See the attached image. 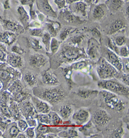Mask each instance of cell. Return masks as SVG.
<instances>
[{"mask_svg":"<svg viewBox=\"0 0 129 138\" xmlns=\"http://www.w3.org/2000/svg\"><path fill=\"white\" fill-rule=\"evenodd\" d=\"M36 97L45 100V102L51 104H56L62 101L65 97V92L62 89L58 88H48V89H37L34 90Z\"/></svg>","mask_w":129,"mask_h":138,"instance_id":"cell-1","label":"cell"},{"mask_svg":"<svg viewBox=\"0 0 129 138\" xmlns=\"http://www.w3.org/2000/svg\"><path fill=\"white\" fill-rule=\"evenodd\" d=\"M98 87L102 89L121 96L129 97V87L114 79H108L100 81Z\"/></svg>","mask_w":129,"mask_h":138,"instance_id":"cell-2","label":"cell"},{"mask_svg":"<svg viewBox=\"0 0 129 138\" xmlns=\"http://www.w3.org/2000/svg\"><path fill=\"white\" fill-rule=\"evenodd\" d=\"M101 93L104 98L106 104L109 108L117 111H121L124 110L125 104L116 94L107 90H103Z\"/></svg>","mask_w":129,"mask_h":138,"instance_id":"cell-3","label":"cell"},{"mask_svg":"<svg viewBox=\"0 0 129 138\" xmlns=\"http://www.w3.org/2000/svg\"><path fill=\"white\" fill-rule=\"evenodd\" d=\"M97 73L102 80L112 79L118 75V71L105 59L102 60L101 64L98 66Z\"/></svg>","mask_w":129,"mask_h":138,"instance_id":"cell-4","label":"cell"},{"mask_svg":"<svg viewBox=\"0 0 129 138\" xmlns=\"http://www.w3.org/2000/svg\"><path fill=\"white\" fill-rule=\"evenodd\" d=\"M111 119V115L107 113V111L103 110H99L95 111L92 116V121L94 123L100 126L107 124Z\"/></svg>","mask_w":129,"mask_h":138,"instance_id":"cell-5","label":"cell"},{"mask_svg":"<svg viewBox=\"0 0 129 138\" xmlns=\"http://www.w3.org/2000/svg\"><path fill=\"white\" fill-rule=\"evenodd\" d=\"M90 117V113L87 110L81 108L75 111L72 115V121L75 124L78 126H83L86 124Z\"/></svg>","mask_w":129,"mask_h":138,"instance_id":"cell-6","label":"cell"},{"mask_svg":"<svg viewBox=\"0 0 129 138\" xmlns=\"http://www.w3.org/2000/svg\"><path fill=\"white\" fill-rule=\"evenodd\" d=\"M19 108L23 115L26 118V119L34 118L37 115V112L36 111L33 104L30 101L20 102V105Z\"/></svg>","mask_w":129,"mask_h":138,"instance_id":"cell-7","label":"cell"},{"mask_svg":"<svg viewBox=\"0 0 129 138\" xmlns=\"http://www.w3.org/2000/svg\"><path fill=\"white\" fill-rule=\"evenodd\" d=\"M106 58L107 62L113 66L118 71H121L123 69V64L118 55L116 54L112 50L107 49L106 52Z\"/></svg>","mask_w":129,"mask_h":138,"instance_id":"cell-8","label":"cell"},{"mask_svg":"<svg viewBox=\"0 0 129 138\" xmlns=\"http://www.w3.org/2000/svg\"><path fill=\"white\" fill-rule=\"evenodd\" d=\"M32 102L36 111L38 113H48L50 111V106L48 102L37 97L36 96L31 97Z\"/></svg>","mask_w":129,"mask_h":138,"instance_id":"cell-9","label":"cell"},{"mask_svg":"<svg viewBox=\"0 0 129 138\" xmlns=\"http://www.w3.org/2000/svg\"><path fill=\"white\" fill-rule=\"evenodd\" d=\"M81 55H83V53L81 52V50L73 47L65 48L63 51V57L69 60L78 59Z\"/></svg>","mask_w":129,"mask_h":138,"instance_id":"cell-10","label":"cell"},{"mask_svg":"<svg viewBox=\"0 0 129 138\" xmlns=\"http://www.w3.org/2000/svg\"><path fill=\"white\" fill-rule=\"evenodd\" d=\"M69 9L72 13L76 14L78 15H81L82 16H86L87 5L81 1L70 4Z\"/></svg>","mask_w":129,"mask_h":138,"instance_id":"cell-11","label":"cell"},{"mask_svg":"<svg viewBox=\"0 0 129 138\" xmlns=\"http://www.w3.org/2000/svg\"><path fill=\"white\" fill-rule=\"evenodd\" d=\"M47 59L45 56L40 54L32 55L29 60L30 65L34 68H40L45 66L47 63Z\"/></svg>","mask_w":129,"mask_h":138,"instance_id":"cell-12","label":"cell"},{"mask_svg":"<svg viewBox=\"0 0 129 138\" xmlns=\"http://www.w3.org/2000/svg\"><path fill=\"white\" fill-rule=\"evenodd\" d=\"M100 44L98 43L96 39L90 38L88 43V49L87 54L91 58H96L98 55V49H99Z\"/></svg>","mask_w":129,"mask_h":138,"instance_id":"cell-13","label":"cell"},{"mask_svg":"<svg viewBox=\"0 0 129 138\" xmlns=\"http://www.w3.org/2000/svg\"><path fill=\"white\" fill-rule=\"evenodd\" d=\"M35 132H36V137H46V134L51 133L54 131L52 130L49 125L39 122V124L36 126Z\"/></svg>","mask_w":129,"mask_h":138,"instance_id":"cell-14","label":"cell"},{"mask_svg":"<svg viewBox=\"0 0 129 138\" xmlns=\"http://www.w3.org/2000/svg\"><path fill=\"white\" fill-rule=\"evenodd\" d=\"M107 7L105 5L100 4V5H96L92 12L93 18L97 20H101L103 18L105 17V14L107 13Z\"/></svg>","mask_w":129,"mask_h":138,"instance_id":"cell-15","label":"cell"},{"mask_svg":"<svg viewBox=\"0 0 129 138\" xmlns=\"http://www.w3.org/2000/svg\"><path fill=\"white\" fill-rule=\"evenodd\" d=\"M42 82L48 86H58L59 84V80L55 75L50 72H45L42 76Z\"/></svg>","mask_w":129,"mask_h":138,"instance_id":"cell-16","label":"cell"},{"mask_svg":"<svg viewBox=\"0 0 129 138\" xmlns=\"http://www.w3.org/2000/svg\"><path fill=\"white\" fill-rule=\"evenodd\" d=\"M99 93L97 90H92L89 89H79L77 92V95L79 97L84 99H93L96 97Z\"/></svg>","mask_w":129,"mask_h":138,"instance_id":"cell-17","label":"cell"},{"mask_svg":"<svg viewBox=\"0 0 129 138\" xmlns=\"http://www.w3.org/2000/svg\"><path fill=\"white\" fill-rule=\"evenodd\" d=\"M7 63L12 67L16 68H21L23 66L22 59L19 56L16 55H10L7 57Z\"/></svg>","mask_w":129,"mask_h":138,"instance_id":"cell-18","label":"cell"},{"mask_svg":"<svg viewBox=\"0 0 129 138\" xmlns=\"http://www.w3.org/2000/svg\"><path fill=\"white\" fill-rule=\"evenodd\" d=\"M106 6L112 12H116L123 4L122 0H106Z\"/></svg>","mask_w":129,"mask_h":138,"instance_id":"cell-19","label":"cell"},{"mask_svg":"<svg viewBox=\"0 0 129 138\" xmlns=\"http://www.w3.org/2000/svg\"><path fill=\"white\" fill-rule=\"evenodd\" d=\"M63 19L69 23H81V19L78 16L74 15L71 12L65 10L62 13Z\"/></svg>","mask_w":129,"mask_h":138,"instance_id":"cell-20","label":"cell"},{"mask_svg":"<svg viewBox=\"0 0 129 138\" xmlns=\"http://www.w3.org/2000/svg\"><path fill=\"white\" fill-rule=\"evenodd\" d=\"M73 113V109L70 106L64 105L59 110V115L62 119H68Z\"/></svg>","mask_w":129,"mask_h":138,"instance_id":"cell-21","label":"cell"},{"mask_svg":"<svg viewBox=\"0 0 129 138\" xmlns=\"http://www.w3.org/2000/svg\"><path fill=\"white\" fill-rule=\"evenodd\" d=\"M16 35L10 32H6L5 33L0 34V42L10 45L16 40Z\"/></svg>","mask_w":129,"mask_h":138,"instance_id":"cell-22","label":"cell"},{"mask_svg":"<svg viewBox=\"0 0 129 138\" xmlns=\"http://www.w3.org/2000/svg\"><path fill=\"white\" fill-rule=\"evenodd\" d=\"M125 27V25L124 22L123 21L120 20H116L115 22H113L111 24V27L109 29V31H108V34H109V35L114 34L116 32L119 31L123 28H124Z\"/></svg>","mask_w":129,"mask_h":138,"instance_id":"cell-23","label":"cell"},{"mask_svg":"<svg viewBox=\"0 0 129 138\" xmlns=\"http://www.w3.org/2000/svg\"><path fill=\"white\" fill-rule=\"evenodd\" d=\"M39 7L41 8V9L42 10V11H43V13L45 12V14H47L48 16L54 18H56V16H57L56 13L53 11L51 7L48 4L47 0H41L40 2Z\"/></svg>","mask_w":129,"mask_h":138,"instance_id":"cell-24","label":"cell"},{"mask_svg":"<svg viewBox=\"0 0 129 138\" xmlns=\"http://www.w3.org/2000/svg\"><path fill=\"white\" fill-rule=\"evenodd\" d=\"M5 29L8 31L14 32H17V33H21L23 31V28L19 24H16L14 22H9V21H6L5 22Z\"/></svg>","mask_w":129,"mask_h":138,"instance_id":"cell-25","label":"cell"},{"mask_svg":"<svg viewBox=\"0 0 129 138\" xmlns=\"http://www.w3.org/2000/svg\"><path fill=\"white\" fill-rule=\"evenodd\" d=\"M48 114L50 115V121H51V126H58L63 124L62 119L60 117L59 114L54 111H49Z\"/></svg>","mask_w":129,"mask_h":138,"instance_id":"cell-26","label":"cell"},{"mask_svg":"<svg viewBox=\"0 0 129 138\" xmlns=\"http://www.w3.org/2000/svg\"><path fill=\"white\" fill-rule=\"evenodd\" d=\"M24 80L26 84L30 87H34L37 82L36 77L30 72H28L25 74L24 76Z\"/></svg>","mask_w":129,"mask_h":138,"instance_id":"cell-27","label":"cell"},{"mask_svg":"<svg viewBox=\"0 0 129 138\" xmlns=\"http://www.w3.org/2000/svg\"><path fill=\"white\" fill-rule=\"evenodd\" d=\"M10 92L14 94L17 93L21 92L23 90V86L21 83V82L19 80H16L12 84L10 88H8Z\"/></svg>","mask_w":129,"mask_h":138,"instance_id":"cell-28","label":"cell"},{"mask_svg":"<svg viewBox=\"0 0 129 138\" xmlns=\"http://www.w3.org/2000/svg\"><path fill=\"white\" fill-rule=\"evenodd\" d=\"M29 96L30 95L28 93L23 91V90L21 92L13 94L12 98L14 99V100L15 102H17V103H20V102H23L24 100H26Z\"/></svg>","mask_w":129,"mask_h":138,"instance_id":"cell-29","label":"cell"},{"mask_svg":"<svg viewBox=\"0 0 129 138\" xmlns=\"http://www.w3.org/2000/svg\"><path fill=\"white\" fill-rule=\"evenodd\" d=\"M36 119L39 123L51 126V121L49 114L48 113H39L36 115Z\"/></svg>","mask_w":129,"mask_h":138,"instance_id":"cell-30","label":"cell"},{"mask_svg":"<svg viewBox=\"0 0 129 138\" xmlns=\"http://www.w3.org/2000/svg\"><path fill=\"white\" fill-rule=\"evenodd\" d=\"M19 132H21V131L19 129L17 124L16 122H13V124H11L9 128V130H8V137H16V136Z\"/></svg>","mask_w":129,"mask_h":138,"instance_id":"cell-31","label":"cell"},{"mask_svg":"<svg viewBox=\"0 0 129 138\" xmlns=\"http://www.w3.org/2000/svg\"><path fill=\"white\" fill-rule=\"evenodd\" d=\"M10 113L14 115V117L16 118H19L21 117V111L19 110L18 105H17L16 102H12L11 104L10 108Z\"/></svg>","mask_w":129,"mask_h":138,"instance_id":"cell-32","label":"cell"},{"mask_svg":"<svg viewBox=\"0 0 129 138\" xmlns=\"http://www.w3.org/2000/svg\"><path fill=\"white\" fill-rule=\"evenodd\" d=\"M56 23H52V24H47V29H48L49 34L50 36H55L57 34L58 30L60 28V24L58 25L57 26L55 25Z\"/></svg>","mask_w":129,"mask_h":138,"instance_id":"cell-33","label":"cell"},{"mask_svg":"<svg viewBox=\"0 0 129 138\" xmlns=\"http://www.w3.org/2000/svg\"><path fill=\"white\" fill-rule=\"evenodd\" d=\"M59 45H60V42H59V41L55 38H51L50 43V48L51 49L52 53L54 54L55 53L58 51V49L59 47Z\"/></svg>","mask_w":129,"mask_h":138,"instance_id":"cell-34","label":"cell"},{"mask_svg":"<svg viewBox=\"0 0 129 138\" xmlns=\"http://www.w3.org/2000/svg\"><path fill=\"white\" fill-rule=\"evenodd\" d=\"M11 73L6 69H1L0 70V79H1L3 81L7 82L10 80Z\"/></svg>","mask_w":129,"mask_h":138,"instance_id":"cell-35","label":"cell"},{"mask_svg":"<svg viewBox=\"0 0 129 138\" xmlns=\"http://www.w3.org/2000/svg\"><path fill=\"white\" fill-rule=\"evenodd\" d=\"M50 40H51V36H50V35L49 33H45V34H43L42 36V41L43 43L45 44L47 51L49 50V48H50Z\"/></svg>","mask_w":129,"mask_h":138,"instance_id":"cell-36","label":"cell"},{"mask_svg":"<svg viewBox=\"0 0 129 138\" xmlns=\"http://www.w3.org/2000/svg\"><path fill=\"white\" fill-rule=\"evenodd\" d=\"M17 125L18 126L19 129L21 132H25L26 129L28 127V125L27 124V122L26 121L24 120L23 119H18V121H17Z\"/></svg>","mask_w":129,"mask_h":138,"instance_id":"cell-37","label":"cell"},{"mask_svg":"<svg viewBox=\"0 0 129 138\" xmlns=\"http://www.w3.org/2000/svg\"><path fill=\"white\" fill-rule=\"evenodd\" d=\"M18 12L19 13V14H20V18L22 22H24V24H25V23L28 22V16L27 15V13H26V11H25V9L22 7H19Z\"/></svg>","mask_w":129,"mask_h":138,"instance_id":"cell-38","label":"cell"},{"mask_svg":"<svg viewBox=\"0 0 129 138\" xmlns=\"http://www.w3.org/2000/svg\"><path fill=\"white\" fill-rule=\"evenodd\" d=\"M127 40L126 38H125L124 36H118L114 40V44L116 45L118 47H121V46H123L125 44H126Z\"/></svg>","mask_w":129,"mask_h":138,"instance_id":"cell-39","label":"cell"},{"mask_svg":"<svg viewBox=\"0 0 129 138\" xmlns=\"http://www.w3.org/2000/svg\"><path fill=\"white\" fill-rule=\"evenodd\" d=\"M25 132V135L26 137L34 138L36 137V132L34 127H28L26 129Z\"/></svg>","mask_w":129,"mask_h":138,"instance_id":"cell-40","label":"cell"},{"mask_svg":"<svg viewBox=\"0 0 129 138\" xmlns=\"http://www.w3.org/2000/svg\"><path fill=\"white\" fill-rule=\"evenodd\" d=\"M30 34L32 36H37V37H42L43 35V30L41 29H34L30 30Z\"/></svg>","mask_w":129,"mask_h":138,"instance_id":"cell-41","label":"cell"},{"mask_svg":"<svg viewBox=\"0 0 129 138\" xmlns=\"http://www.w3.org/2000/svg\"><path fill=\"white\" fill-rule=\"evenodd\" d=\"M72 30V28L65 29H64L63 31L61 33L60 36H59L60 39L61 40H64L65 39H66V38H67V36H68V35L70 34V31H71Z\"/></svg>","mask_w":129,"mask_h":138,"instance_id":"cell-42","label":"cell"},{"mask_svg":"<svg viewBox=\"0 0 129 138\" xmlns=\"http://www.w3.org/2000/svg\"><path fill=\"white\" fill-rule=\"evenodd\" d=\"M118 54L123 57H129V50L127 47H122L118 50Z\"/></svg>","mask_w":129,"mask_h":138,"instance_id":"cell-43","label":"cell"},{"mask_svg":"<svg viewBox=\"0 0 129 138\" xmlns=\"http://www.w3.org/2000/svg\"><path fill=\"white\" fill-rule=\"evenodd\" d=\"M87 66V63L85 61L78 62L77 63H75L73 65V67L76 69H82L83 68H85Z\"/></svg>","mask_w":129,"mask_h":138,"instance_id":"cell-44","label":"cell"},{"mask_svg":"<svg viewBox=\"0 0 129 138\" xmlns=\"http://www.w3.org/2000/svg\"><path fill=\"white\" fill-rule=\"evenodd\" d=\"M30 45H31L32 47L34 48V49H40L41 46L39 45V41L36 39H31L30 40Z\"/></svg>","mask_w":129,"mask_h":138,"instance_id":"cell-45","label":"cell"},{"mask_svg":"<svg viewBox=\"0 0 129 138\" xmlns=\"http://www.w3.org/2000/svg\"><path fill=\"white\" fill-rule=\"evenodd\" d=\"M123 133V128H122V127H120L117 129L116 131H114V132L112 133V137H121L122 136Z\"/></svg>","mask_w":129,"mask_h":138,"instance_id":"cell-46","label":"cell"},{"mask_svg":"<svg viewBox=\"0 0 129 138\" xmlns=\"http://www.w3.org/2000/svg\"><path fill=\"white\" fill-rule=\"evenodd\" d=\"M26 122H27V124H28V126L30 127H36V126L37 125V121H36V119H34V118H29V119H26Z\"/></svg>","mask_w":129,"mask_h":138,"instance_id":"cell-47","label":"cell"},{"mask_svg":"<svg viewBox=\"0 0 129 138\" xmlns=\"http://www.w3.org/2000/svg\"><path fill=\"white\" fill-rule=\"evenodd\" d=\"M69 137H78V132L73 128H70L67 131Z\"/></svg>","mask_w":129,"mask_h":138,"instance_id":"cell-48","label":"cell"},{"mask_svg":"<svg viewBox=\"0 0 129 138\" xmlns=\"http://www.w3.org/2000/svg\"><path fill=\"white\" fill-rule=\"evenodd\" d=\"M92 35H93V36H94V37H96V38H97V39H99L100 40L101 38V33H100V31H99V30L97 28H94L93 29H92Z\"/></svg>","mask_w":129,"mask_h":138,"instance_id":"cell-49","label":"cell"},{"mask_svg":"<svg viewBox=\"0 0 129 138\" xmlns=\"http://www.w3.org/2000/svg\"><path fill=\"white\" fill-rule=\"evenodd\" d=\"M12 51L13 52V53H17L19 54V55H21V54H23L24 53V50L23 49H22L21 47H17V46H13L12 47Z\"/></svg>","mask_w":129,"mask_h":138,"instance_id":"cell-50","label":"cell"},{"mask_svg":"<svg viewBox=\"0 0 129 138\" xmlns=\"http://www.w3.org/2000/svg\"><path fill=\"white\" fill-rule=\"evenodd\" d=\"M54 2L59 9L64 8L65 7V0H54Z\"/></svg>","mask_w":129,"mask_h":138,"instance_id":"cell-51","label":"cell"},{"mask_svg":"<svg viewBox=\"0 0 129 138\" xmlns=\"http://www.w3.org/2000/svg\"><path fill=\"white\" fill-rule=\"evenodd\" d=\"M121 80L125 85L129 86V74H123V75L121 76Z\"/></svg>","mask_w":129,"mask_h":138,"instance_id":"cell-52","label":"cell"},{"mask_svg":"<svg viewBox=\"0 0 129 138\" xmlns=\"http://www.w3.org/2000/svg\"><path fill=\"white\" fill-rule=\"evenodd\" d=\"M58 137H63V138L69 137L68 132H67V131H66V130H63V131H61L60 132H59L58 134Z\"/></svg>","mask_w":129,"mask_h":138,"instance_id":"cell-53","label":"cell"},{"mask_svg":"<svg viewBox=\"0 0 129 138\" xmlns=\"http://www.w3.org/2000/svg\"><path fill=\"white\" fill-rule=\"evenodd\" d=\"M81 38H82V36H76L75 38H74L72 40V42L74 44H77V43H79V42H81Z\"/></svg>","mask_w":129,"mask_h":138,"instance_id":"cell-54","label":"cell"},{"mask_svg":"<svg viewBox=\"0 0 129 138\" xmlns=\"http://www.w3.org/2000/svg\"><path fill=\"white\" fill-rule=\"evenodd\" d=\"M6 59V55L3 51L0 50V60L2 61H5Z\"/></svg>","mask_w":129,"mask_h":138,"instance_id":"cell-55","label":"cell"},{"mask_svg":"<svg viewBox=\"0 0 129 138\" xmlns=\"http://www.w3.org/2000/svg\"><path fill=\"white\" fill-rule=\"evenodd\" d=\"M46 137H58V135H56V134H54V133H48L47 134H46Z\"/></svg>","mask_w":129,"mask_h":138,"instance_id":"cell-56","label":"cell"},{"mask_svg":"<svg viewBox=\"0 0 129 138\" xmlns=\"http://www.w3.org/2000/svg\"><path fill=\"white\" fill-rule=\"evenodd\" d=\"M16 137H18V138H25L26 137V135H25V133H22L21 132H19V133L17 134V135L16 136Z\"/></svg>","mask_w":129,"mask_h":138,"instance_id":"cell-57","label":"cell"},{"mask_svg":"<svg viewBox=\"0 0 129 138\" xmlns=\"http://www.w3.org/2000/svg\"><path fill=\"white\" fill-rule=\"evenodd\" d=\"M79 1H81V0H65V2H67L68 4H72V3H75V2H79Z\"/></svg>","mask_w":129,"mask_h":138,"instance_id":"cell-58","label":"cell"},{"mask_svg":"<svg viewBox=\"0 0 129 138\" xmlns=\"http://www.w3.org/2000/svg\"><path fill=\"white\" fill-rule=\"evenodd\" d=\"M84 1L87 3H92V2H93L94 0H84Z\"/></svg>","mask_w":129,"mask_h":138,"instance_id":"cell-59","label":"cell"},{"mask_svg":"<svg viewBox=\"0 0 129 138\" xmlns=\"http://www.w3.org/2000/svg\"><path fill=\"white\" fill-rule=\"evenodd\" d=\"M103 1H106V0H97L96 2V3H98V2H103Z\"/></svg>","mask_w":129,"mask_h":138,"instance_id":"cell-60","label":"cell"},{"mask_svg":"<svg viewBox=\"0 0 129 138\" xmlns=\"http://www.w3.org/2000/svg\"><path fill=\"white\" fill-rule=\"evenodd\" d=\"M122 1H123H123H125V2H126V1H127V2L128 0H122Z\"/></svg>","mask_w":129,"mask_h":138,"instance_id":"cell-61","label":"cell"}]
</instances>
